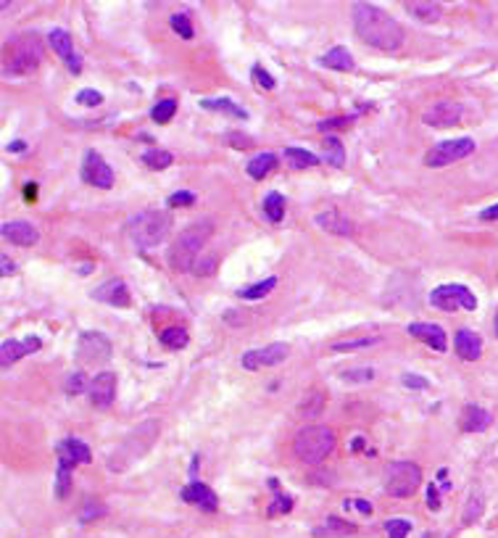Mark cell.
<instances>
[{"mask_svg": "<svg viewBox=\"0 0 498 538\" xmlns=\"http://www.w3.org/2000/svg\"><path fill=\"white\" fill-rule=\"evenodd\" d=\"M277 167V156L275 153H258V156H253L248 161V167H245V172H248L253 180H264L267 175H272Z\"/></svg>", "mask_w": 498, "mask_h": 538, "instance_id": "83f0119b", "label": "cell"}, {"mask_svg": "<svg viewBox=\"0 0 498 538\" xmlns=\"http://www.w3.org/2000/svg\"><path fill=\"white\" fill-rule=\"evenodd\" d=\"M9 150H24V143H13V146H9Z\"/></svg>", "mask_w": 498, "mask_h": 538, "instance_id": "94428289", "label": "cell"}, {"mask_svg": "<svg viewBox=\"0 0 498 538\" xmlns=\"http://www.w3.org/2000/svg\"><path fill=\"white\" fill-rule=\"evenodd\" d=\"M177 114V101L172 98H166V101H158L153 109H150V119L156 121V124H166L169 119H175Z\"/></svg>", "mask_w": 498, "mask_h": 538, "instance_id": "f35d334b", "label": "cell"}, {"mask_svg": "<svg viewBox=\"0 0 498 538\" xmlns=\"http://www.w3.org/2000/svg\"><path fill=\"white\" fill-rule=\"evenodd\" d=\"M287 353H290L287 344H269L264 346V348H250V351H245L243 359H240V364H243L245 370L253 372V370H261V367H275V364L285 362Z\"/></svg>", "mask_w": 498, "mask_h": 538, "instance_id": "8fae6325", "label": "cell"}, {"mask_svg": "<svg viewBox=\"0 0 498 538\" xmlns=\"http://www.w3.org/2000/svg\"><path fill=\"white\" fill-rule=\"evenodd\" d=\"M385 533H387V538H406L409 533H411V520H406V517L387 520Z\"/></svg>", "mask_w": 498, "mask_h": 538, "instance_id": "60d3db41", "label": "cell"}, {"mask_svg": "<svg viewBox=\"0 0 498 538\" xmlns=\"http://www.w3.org/2000/svg\"><path fill=\"white\" fill-rule=\"evenodd\" d=\"M427 507H430V510H441V499H438V488H435V485L427 488Z\"/></svg>", "mask_w": 498, "mask_h": 538, "instance_id": "f5cc1de1", "label": "cell"}, {"mask_svg": "<svg viewBox=\"0 0 498 538\" xmlns=\"http://www.w3.org/2000/svg\"><path fill=\"white\" fill-rule=\"evenodd\" d=\"M406 11L419 21H438L441 19V3H424V0H414L406 3Z\"/></svg>", "mask_w": 498, "mask_h": 538, "instance_id": "f546056e", "label": "cell"}, {"mask_svg": "<svg viewBox=\"0 0 498 538\" xmlns=\"http://www.w3.org/2000/svg\"><path fill=\"white\" fill-rule=\"evenodd\" d=\"M140 158H143V164H145L148 169H166L172 161H175V156H172L169 150H164V148H150V150H145Z\"/></svg>", "mask_w": 498, "mask_h": 538, "instance_id": "74e56055", "label": "cell"}, {"mask_svg": "<svg viewBox=\"0 0 498 538\" xmlns=\"http://www.w3.org/2000/svg\"><path fill=\"white\" fill-rule=\"evenodd\" d=\"M353 530H356V525L348 522V520L327 517L322 525L314 528V538H345V536H350Z\"/></svg>", "mask_w": 498, "mask_h": 538, "instance_id": "484cf974", "label": "cell"}, {"mask_svg": "<svg viewBox=\"0 0 498 538\" xmlns=\"http://www.w3.org/2000/svg\"><path fill=\"white\" fill-rule=\"evenodd\" d=\"M319 66L338 69V72H353V69H356V61H353V56H350L348 48L335 45V48H330L322 58H319Z\"/></svg>", "mask_w": 498, "mask_h": 538, "instance_id": "d4e9b609", "label": "cell"}, {"mask_svg": "<svg viewBox=\"0 0 498 538\" xmlns=\"http://www.w3.org/2000/svg\"><path fill=\"white\" fill-rule=\"evenodd\" d=\"M350 11H353V29L364 45H372L385 53H393L404 45V27L390 13L372 3H353Z\"/></svg>", "mask_w": 498, "mask_h": 538, "instance_id": "6da1fadb", "label": "cell"}, {"mask_svg": "<svg viewBox=\"0 0 498 538\" xmlns=\"http://www.w3.org/2000/svg\"><path fill=\"white\" fill-rule=\"evenodd\" d=\"M40 346L43 344H40V338H35V335H29L24 341H3V344H0V364L9 367V364L18 362L21 356L37 351Z\"/></svg>", "mask_w": 498, "mask_h": 538, "instance_id": "ffe728a7", "label": "cell"}, {"mask_svg": "<svg viewBox=\"0 0 498 538\" xmlns=\"http://www.w3.org/2000/svg\"><path fill=\"white\" fill-rule=\"evenodd\" d=\"M195 204V193L190 190H177L169 195V206H193Z\"/></svg>", "mask_w": 498, "mask_h": 538, "instance_id": "681fc988", "label": "cell"}, {"mask_svg": "<svg viewBox=\"0 0 498 538\" xmlns=\"http://www.w3.org/2000/svg\"><path fill=\"white\" fill-rule=\"evenodd\" d=\"M103 95L98 90H90V87H84L77 93V103H82V106H101Z\"/></svg>", "mask_w": 498, "mask_h": 538, "instance_id": "bcb514c9", "label": "cell"}, {"mask_svg": "<svg viewBox=\"0 0 498 538\" xmlns=\"http://www.w3.org/2000/svg\"><path fill=\"white\" fill-rule=\"evenodd\" d=\"M470 153H475V140L472 138H453V140H443L438 146L424 153V167H448L453 161H461Z\"/></svg>", "mask_w": 498, "mask_h": 538, "instance_id": "ba28073f", "label": "cell"}, {"mask_svg": "<svg viewBox=\"0 0 498 538\" xmlns=\"http://www.w3.org/2000/svg\"><path fill=\"white\" fill-rule=\"evenodd\" d=\"M419 538H446V533H441V530H424Z\"/></svg>", "mask_w": 498, "mask_h": 538, "instance_id": "91938a15", "label": "cell"}, {"mask_svg": "<svg viewBox=\"0 0 498 538\" xmlns=\"http://www.w3.org/2000/svg\"><path fill=\"white\" fill-rule=\"evenodd\" d=\"M335 433L327 425H306L293 438V451L304 464H319L332 454Z\"/></svg>", "mask_w": 498, "mask_h": 538, "instance_id": "5b68a950", "label": "cell"}, {"mask_svg": "<svg viewBox=\"0 0 498 538\" xmlns=\"http://www.w3.org/2000/svg\"><path fill=\"white\" fill-rule=\"evenodd\" d=\"M380 338H350V341H335L330 344L332 353H341V351H350V348H367V346H375Z\"/></svg>", "mask_w": 498, "mask_h": 538, "instance_id": "ab89813d", "label": "cell"}, {"mask_svg": "<svg viewBox=\"0 0 498 538\" xmlns=\"http://www.w3.org/2000/svg\"><path fill=\"white\" fill-rule=\"evenodd\" d=\"M169 27L175 29L182 40H193V35H195L193 21H190V13H187V11H177V13H172V16H169Z\"/></svg>", "mask_w": 498, "mask_h": 538, "instance_id": "e575fe53", "label": "cell"}, {"mask_svg": "<svg viewBox=\"0 0 498 538\" xmlns=\"http://www.w3.org/2000/svg\"><path fill=\"white\" fill-rule=\"evenodd\" d=\"M87 393H90L92 407L109 409L114 404V396H116V375L114 372H98L87 385Z\"/></svg>", "mask_w": 498, "mask_h": 538, "instance_id": "9a60e30c", "label": "cell"}, {"mask_svg": "<svg viewBox=\"0 0 498 538\" xmlns=\"http://www.w3.org/2000/svg\"><path fill=\"white\" fill-rule=\"evenodd\" d=\"M461 116H464V106L453 101H438L435 106H430L427 111L422 114V121L430 124V127H453L459 124Z\"/></svg>", "mask_w": 498, "mask_h": 538, "instance_id": "4fadbf2b", "label": "cell"}, {"mask_svg": "<svg viewBox=\"0 0 498 538\" xmlns=\"http://www.w3.org/2000/svg\"><path fill=\"white\" fill-rule=\"evenodd\" d=\"M430 304L441 312H453V309H467V312H475L477 309V298L467 285H459V282H448V285H441L430 293Z\"/></svg>", "mask_w": 498, "mask_h": 538, "instance_id": "9c48e42d", "label": "cell"}, {"mask_svg": "<svg viewBox=\"0 0 498 538\" xmlns=\"http://www.w3.org/2000/svg\"><path fill=\"white\" fill-rule=\"evenodd\" d=\"M322 158L335 169L343 167V161H345V148H343V143L335 138V135H327V138L322 140Z\"/></svg>", "mask_w": 498, "mask_h": 538, "instance_id": "f1b7e54d", "label": "cell"}, {"mask_svg": "<svg viewBox=\"0 0 498 538\" xmlns=\"http://www.w3.org/2000/svg\"><path fill=\"white\" fill-rule=\"evenodd\" d=\"M95 301H103V304H111V307H116V309H127L129 307V288H127V282L124 280H106L103 285H98V288L92 290L90 293Z\"/></svg>", "mask_w": 498, "mask_h": 538, "instance_id": "2e32d148", "label": "cell"}, {"mask_svg": "<svg viewBox=\"0 0 498 538\" xmlns=\"http://www.w3.org/2000/svg\"><path fill=\"white\" fill-rule=\"evenodd\" d=\"M493 330H496V338H498V314H496V319H493Z\"/></svg>", "mask_w": 498, "mask_h": 538, "instance_id": "6125c7cd", "label": "cell"}, {"mask_svg": "<svg viewBox=\"0 0 498 538\" xmlns=\"http://www.w3.org/2000/svg\"><path fill=\"white\" fill-rule=\"evenodd\" d=\"M0 261H3V269H0V272H3V278H6V275H13V272H16V264H13V261H11L9 256H3Z\"/></svg>", "mask_w": 498, "mask_h": 538, "instance_id": "9f6ffc18", "label": "cell"}, {"mask_svg": "<svg viewBox=\"0 0 498 538\" xmlns=\"http://www.w3.org/2000/svg\"><path fill=\"white\" fill-rule=\"evenodd\" d=\"M201 109H209V111H221V114H232V116H238V119H248V111L238 106V103L232 101V98H206L201 101Z\"/></svg>", "mask_w": 498, "mask_h": 538, "instance_id": "4316f807", "label": "cell"}, {"mask_svg": "<svg viewBox=\"0 0 498 538\" xmlns=\"http://www.w3.org/2000/svg\"><path fill=\"white\" fill-rule=\"evenodd\" d=\"M348 507H356L361 515H372V504H367V501H345V510Z\"/></svg>", "mask_w": 498, "mask_h": 538, "instance_id": "db71d44e", "label": "cell"}, {"mask_svg": "<svg viewBox=\"0 0 498 538\" xmlns=\"http://www.w3.org/2000/svg\"><path fill=\"white\" fill-rule=\"evenodd\" d=\"M401 383H404L406 388H411V390H424L427 385H430V383L424 380V378H419V375H404Z\"/></svg>", "mask_w": 498, "mask_h": 538, "instance_id": "816d5d0a", "label": "cell"}, {"mask_svg": "<svg viewBox=\"0 0 498 538\" xmlns=\"http://www.w3.org/2000/svg\"><path fill=\"white\" fill-rule=\"evenodd\" d=\"M277 285V278H267V280H261V282H253V285H248V288H240L238 290V296L240 298H248V301H256V298H264L267 293H272Z\"/></svg>", "mask_w": 498, "mask_h": 538, "instance_id": "8d00e7d4", "label": "cell"}, {"mask_svg": "<svg viewBox=\"0 0 498 538\" xmlns=\"http://www.w3.org/2000/svg\"><path fill=\"white\" fill-rule=\"evenodd\" d=\"M69 491H72V464L58 459V473H55V496H58V499H66Z\"/></svg>", "mask_w": 498, "mask_h": 538, "instance_id": "d590c367", "label": "cell"}, {"mask_svg": "<svg viewBox=\"0 0 498 538\" xmlns=\"http://www.w3.org/2000/svg\"><path fill=\"white\" fill-rule=\"evenodd\" d=\"M341 380H345V383H369V380H375V370H372V367H353V370H343Z\"/></svg>", "mask_w": 498, "mask_h": 538, "instance_id": "b9f144b4", "label": "cell"}, {"mask_svg": "<svg viewBox=\"0 0 498 538\" xmlns=\"http://www.w3.org/2000/svg\"><path fill=\"white\" fill-rule=\"evenodd\" d=\"M158 341H161L166 348H175V351H179V348H184V346L190 344V335H187L184 327L172 325V327H164V330H161Z\"/></svg>", "mask_w": 498, "mask_h": 538, "instance_id": "4dcf8cb0", "label": "cell"}, {"mask_svg": "<svg viewBox=\"0 0 498 538\" xmlns=\"http://www.w3.org/2000/svg\"><path fill=\"white\" fill-rule=\"evenodd\" d=\"M48 43H50V48L61 56V61L69 66L72 75H79V72H82V58L77 56V50H74L72 45V35H69L66 29H50V32H48Z\"/></svg>", "mask_w": 498, "mask_h": 538, "instance_id": "5bb4252c", "label": "cell"}, {"mask_svg": "<svg viewBox=\"0 0 498 538\" xmlns=\"http://www.w3.org/2000/svg\"><path fill=\"white\" fill-rule=\"evenodd\" d=\"M350 121H353V116H332V119L327 121H319L316 127H319V130H335V127H348Z\"/></svg>", "mask_w": 498, "mask_h": 538, "instance_id": "f907efd6", "label": "cell"}, {"mask_svg": "<svg viewBox=\"0 0 498 538\" xmlns=\"http://www.w3.org/2000/svg\"><path fill=\"white\" fill-rule=\"evenodd\" d=\"M230 138H232V146H235V148H248V146H250V138H245V135H238V132H232Z\"/></svg>", "mask_w": 498, "mask_h": 538, "instance_id": "11a10c76", "label": "cell"}, {"mask_svg": "<svg viewBox=\"0 0 498 538\" xmlns=\"http://www.w3.org/2000/svg\"><path fill=\"white\" fill-rule=\"evenodd\" d=\"M3 232V238L11 241L13 246H21V248H29V246H35L40 241V232L32 222H24V219H13V222H3L0 227Z\"/></svg>", "mask_w": 498, "mask_h": 538, "instance_id": "e0dca14e", "label": "cell"}, {"mask_svg": "<svg viewBox=\"0 0 498 538\" xmlns=\"http://www.w3.org/2000/svg\"><path fill=\"white\" fill-rule=\"evenodd\" d=\"M480 216H482V219H498V204L496 206H488V209L480 214Z\"/></svg>", "mask_w": 498, "mask_h": 538, "instance_id": "6f0895ef", "label": "cell"}, {"mask_svg": "<svg viewBox=\"0 0 498 538\" xmlns=\"http://www.w3.org/2000/svg\"><path fill=\"white\" fill-rule=\"evenodd\" d=\"M24 195H27V201H32V198H35V195H37V187H35V182H29V185L24 187Z\"/></svg>", "mask_w": 498, "mask_h": 538, "instance_id": "680465c9", "label": "cell"}, {"mask_svg": "<svg viewBox=\"0 0 498 538\" xmlns=\"http://www.w3.org/2000/svg\"><path fill=\"white\" fill-rule=\"evenodd\" d=\"M453 346H456V353H459L464 362H475V359H480V353H482V338L475 335L472 330H467V327L456 333Z\"/></svg>", "mask_w": 498, "mask_h": 538, "instance_id": "7402d4cb", "label": "cell"}, {"mask_svg": "<svg viewBox=\"0 0 498 538\" xmlns=\"http://www.w3.org/2000/svg\"><path fill=\"white\" fill-rule=\"evenodd\" d=\"M322 409H324V393L314 388L309 390L306 399L298 404V415H301V417H316V415H322Z\"/></svg>", "mask_w": 498, "mask_h": 538, "instance_id": "1f68e13d", "label": "cell"}, {"mask_svg": "<svg viewBox=\"0 0 498 538\" xmlns=\"http://www.w3.org/2000/svg\"><path fill=\"white\" fill-rule=\"evenodd\" d=\"M45 56V48H43V40L37 32H24L18 35L9 48V58H6V66H3V75L11 77H21L35 72L40 61Z\"/></svg>", "mask_w": 498, "mask_h": 538, "instance_id": "8992f818", "label": "cell"}, {"mask_svg": "<svg viewBox=\"0 0 498 538\" xmlns=\"http://www.w3.org/2000/svg\"><path fill=\"white\" fill-rule=\"evenodd\" d=\"M179 496H182L187 504H193V507H201L203 512H216V507H219V499H216V493H214L209 485H203V483H198V481L187 483Z\"/></svg>", "mask_w": 498, "mask_h": 538, "instance_id": "ac0fdd59", "label": "cell"}, {"mask_svg": "<svg viewBox=\"0 0 498 538\" xmlns=\"http://www.w3.org/2000/svg\"><path fill=\"white\" fill-rule=\"evenodd\" d=\"M382 485L393 499H406L422 485V470L414 462H390L382 470Z\"/></svg>", "mask_w": 498, "mask_h": 538, "instance_id": "52a82bcc", "label": "cell"}, {"mask_svg": "<svg viewBox=\"0 0 498 538\" xmlns=\"http://www.w3.org/2000/svg\"><path fill=\"white\" fill-rule=\"evenodd\" d=\"M285 161L293 169H311L319 164V156H314L311 150L304 148H285Z\"/></svg>", "mask_w": 498, "mask_h": 538, "instance_id": "d6a6232c", "label": "cell"}, {"mask_svg": "<svg viewBox=\"0 0 498 538\" xmlns=\"http://www.w3.org/2000/svg\"><path fill=\"white\" fill-rule=\"evenodd\" d=\"M406 330H409V335L419 338L422 344H427L430 348H435V351H446V348H448L446 330H443L441 325H433V322H411Z\"/></svg>", "mask_w": 498, "mask_h": 538, "instance_id": "d6986e66", "label": "cell"}, {"mask_svg": "<svg viewBox=\"0 0 498 538\" xmlns=\"http://www.w3.org/2000/svg\"><path fill=\"white\" fill-rule=\"evenodd\" d=\"M293 510V499L290 496H277V501L267 510L269 517H277V515H282V512H290Z\"/></svg>", "mask_w": 498, "mask_h": 538, "instance_id": "7dc6e473", "label": "cell"}, {"mask_svg": "<svg viewBox=\"0 0 498 538\" xmlns=\"http://www.w3.org/2000/svg\"><path fill=\"white\" fill-rule=\"evenodd\" d=\"M58 459H61V462H69L72 467L74 464H87L92 459L90 446L82 444L79 438L69 436V438H64V441L58 444Z\"/></svg>", "mask_w": 498, "mask_h": 538, "instance_id": "44dd1931", "label": "cell"}, {"mask_svg": "<svg viewBox=\"0 0 498 538\" xmlns=\"http://www.w3.org/2000/svg\"><path fill=\"white\" fill-rule=\"evenodd\" d=\"M169 227H172L169 214L158 212V209H148V212H140V214H135V216H129L127 238H129V243L140 251L156 248L158 243L169 235Z\"/></svg>", "mask_w": 498, "mask_h": 538, "instance_id": "277c9868", "label": "cell"}, {"mask_svg": "<svg viewBox=\"0 0 498 538\" xmlns=\"http://www.w3.org/2000/svg\"><path fill=\"white\" fill-rule=\"evenodd\" d=\"M211 235H214L211 219H198V222H193L190 227H184V230L177 235V241L169 246V253H166L169 267L175 269V272H187V269H193L195 259L201 256L203 246L209 243Z\"/></svg>", "mask_w": 498, "mask_h": 538, "instance_id": "7a4b0ae2", "label": "cell"}, {"mask_svg": "<svg viewBox=\"0 0 498 538\" xmlns=\"http://www.w3.org/2000/svg\"><path fill=\"white\" fill-rule=\"evenodd\" d=\"M82 180L92 187H101V190H109L114 185V172L111 167L103 161V156L98 150H87L82 161Z\"/></svg>", "mask_w": 498, "mask_h": 538, "instance_id": "7c38bea8", "label": "cell"}, {"mask_svg": "<svg viewBox=\"0 0 498 538\" xmlns=\"http://www.w3.org/2000/svg\"><path fill=\"white\" fill-rule=\"evenodd\" d=\"M480 512H482V499H480V496H470V501H467V510H464L461 520H464V522H472L475 517H480Z\"/></svg>", "mask_w": 498, "mask_h": 538, "instance_id": "f6af8a7d", "label": "cell"}, {"mask_svg": "<svg viewBox=\"0 0 498 538\" xmlns=\"http://www.w3.org/2000/svg\"><path fill=\"white\" fill-rule=\"evenodd\" d=\"M314 222L319 224L322 230L332 232V235H341V238H350L353 235V222L338 212H319L314 216Z\"/></svg>", "mask_w": 498, "mask_h": 538, "instance_id": "cb8c5ba5", "label": "cell"}, {"mask_svg": "<svg viewBox=\"0 0 498 538\" xmlns=\"http://www.w3.org/2000/svg\"><path fill=\"white\" fill-rule=\"evenodd\" d=\"M253 79H256L258 87H264V90H275V79L269 75L267 69H261V66H253Z\"/></svg>", "mask_w": 498, "mask_h": 538, "instance_id": "c3c4849f", "label": "cell"}, {"mask_svg": "<svg viewBox=\"0 0 498 538\" xmlns=\"http://www.w3.org/2000/svg\"><path fill=\"white\" fill-rule=\"evenodd\" d=\"M264 214H267L269 222H282V216H285V198L272 190V193L264 198Z\"/></svg>", "mask_w": 498, "mask_h": 538, "instance_id": "836d02e7", "label": "cell"}, {"mask_svg": "<svg viewBox=\"0 0 498 538\" xmlns=\"http://www.w3.org/2000/svg\"><path fill=\"white\" fill-rule=\"evenodd\" d=\"M214 269H216V256H206V259H195V264H193V275L195 278H209V275H214Z\"/></svg>", "mask_w": 498, "mask_h": 538, "instance_id": "7bdbcfd3", "label": "cell"}, {"mask_svg": "<svg viewBox=\"0 0 498 538\" xmlns=\"http://www.w3.org/2000/svg\"><path fill=\"white\" fill-rule=\"evenodd\" d=\"M111 341L103 333H82L77 344V362L84 367H98L111 359Z\"/></svg>", "mask_w": 498, "mask_h": 538, "instance_id": "30bf717a", "label": "cell"}, {"mask_svg": "<svg viewBox=\"0 0 498 538\" xmlns=\"http://www.w3.org/2000/svg\"><path fill=\"white\" fill-rule=\"evenodd\" d=\"M156 438H158L156 419H148V422L138 425L114 451H111L109 470L111 473H124L129 464H135L138 459H143V456L150 451V446L156 444Z\"/></svg>", "mask_w": 498, "mask_h": 538, "instance_id": "3957f363", "label": "cell"}, {"mask_svg": "<svg viewBox=\"0 0 498 538\" xmlns=\"http://www.w3.org/2000/svg\"><path fill=\"white\" fill-rule=\"evenodd\" d=\"M82 390H84V372H72V375L66 378V393L77 396V393H82Z\"/></svg>", "mask_w": 498, "mask_h": 538, "instance_id": "ee69618b", "label": "cell"}, {"mask_svg": "<svg viewBox=\"0 0 498 538\" xmlns=\"http://www.w3.org/2000/svg\"><path fill=\"white\" fill-rule=\"evenodd\" d=\"M493 422L488 409L482 407H475V404H467L464 412H461V430L464 433H482V430H488V425Z\"/></svg>", "mask_w": 498, "mask_h": 538, "instance_id": "603a6c76", "label": "cell"}]
</instances>
